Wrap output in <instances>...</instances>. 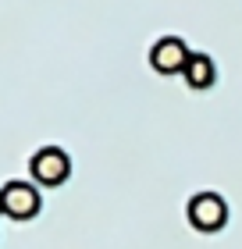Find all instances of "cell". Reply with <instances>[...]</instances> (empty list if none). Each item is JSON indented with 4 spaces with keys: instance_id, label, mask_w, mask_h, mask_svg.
<instances>
[{
    "instance_id": "cell-4",
    "label": "cell",
    "mask_w": 242,
    "mask_h": 249,
    "mask_svg": "<svg viewBox=\"0 0 242 249\" xmlns=\"http://www.w3.org/2000/svg\"><path fill=\"white\" fill-rule=\"evenodd\" d=\"M189 53L192 50L186 47L182 36H160L153 47H149V64H153V71H160V75H182Z\"/></svg>"
},
{
    "instance_id": "cell-6",
    "label": "cell",
    "mask_w": 242,
    "mask_h": 249,
    "mask_svg": "<svg viewBox=\"0 0 242 249\" xmlns=\"http://www.w3.org/2000/svg\"><path fill=\"white\" fill-rule=\"evenodd\" d=\"M0 213H4V199H0Z\"/></svg>"
},
{
    "instance_id": "cell-1",
    "label": "cell",
    "mask_w": 242,
    "mask_h": 249,
    "mask_svg": "<svg viewBox=\"0 0 242 249\" xmlns=\"http://www.w3.org/2000/svg\"><path fill=\"white\" fill-rule=\"evenodd\" d=\"M186 217H189V224L196 231L214 235L228 224V203L217 196V192H196L189 199V207H186Z\"/></svg>"
},
{
    "instance_id": "cell-2",
    "label": "cell",
    "mask_w": 242,
    "mask_h": 249,
    "mask_svg": "<svg viewBox=\"0 0 242 249\" xmlns=\"http://www.w3.org/2000/svg\"><path fill=\"white\" fill-rule=\"evenodd\" d=\"M29 171H32V178H36L39 185L57 189V185L68 182V175H72V157H68L61 146H43V150L32 153Z\"/></svg>"
},
{
    "instance_id": "cell-5",
    "label": "cell",
    "mask_w": 242,
    "mask_h": 249,
    "mask_svg": "<svg viewBox=\"0 0 242 249\" xmlns=\"http://www.w3.org/2000/svg\"><path fill=\"white\" fill-rule=\"evenodd\" d=\"M186 82L192 89H210L214 86V78H217V64L210 53H189V61H186Z\"/></svg>"
},
{
    "instance_id": "cell-3",
    "label": "cell",
    "mask_w": 242,
    "mask_h": 249,
    "mask_svg": "<svg viewBox=\"0 0 242 249\" xmlns=\"http://www.w3.org/2000/svg\"><path fill=\"white\" fill-rule=\"evenodd\" d=\"M0 199H4V217H15V221L36 217L43 207V196L32 182H7L0 189Z\"/></svg>"
}]
</instances>
